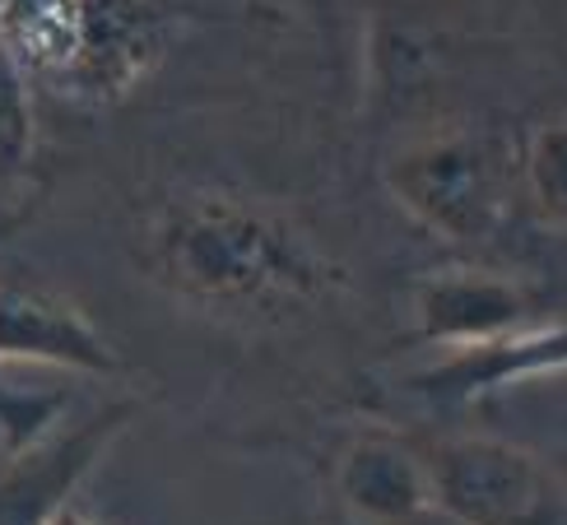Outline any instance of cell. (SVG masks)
<instances>
[{"label":"cell","instance_id":"obj_9","mask_svg":"<svg viewBox=\"0 0 567 525\" xmlns=\"http://www.w3.org/2000/svg\"><path fill=\"white\" fill-rule=\"evenodd\" d=\"M89 42L84 0H0V47L23 70H65Z\"/></svg>","mask_w":567,"mask_h":525},{"label":"cell","instance_id":"obj_4","mask_svg":"<svg viewBox=\"0 0 567 525\" xmlns=\"http://www.w3.org/2000/svg\"><path fill=\"white\" fill-rule=\"evenodd\" d=\"M135 400H107L84 419L52 423L29 446L0 461V525H47L75 503V488L93 474L116 437L131 428Z\"/></svg>","mask_w":567,"mask_h":525},{"label":"cell","instance_id":"obj_11","mask_svg":"<svg viewBox=\"0 0 567 525\" xmlns=\"http://www.w3.org/2000/svg\"><path fill=\"white\" fill-rule=\"evenodd\" d=\"M526 186L539 219L567 228V122H549L530 135L526 150Z\"/></svg>","mask_w":567,"mask_h":525},{"label":"cell","instance_id":"obj_5","mask_svg":"<svg viewBox=\"0 0 567 525\" xmlns=\"http://www.w3.org/2000/svg\"><path fill=\"white\" fill-rule=\"evenodd\" d=\"M0 363L116 377L122 358L75 302L33 270H0Z\"/></svg>","mask_w":567,"mask_h":525},{"label":"cell","instance_id":"obj_1","mask_svg":"<svg viewBox=\"0 0 567 525\" xmlns=\"http://www.w3.org/2000/svg\"><path fill=\"white\" fill-rule=\"evenodd\" d=\"M135 256L168 298L243 326L302 321L336 289V266L307 228L238 191H192L158 205Z\"/></svg>","mask_w":567,"mask_h":525},{"label":"cell","instance_id":"obj_12","mask_svg":"<svg viewBox=\"0 0 567 525\" xmlns=\"http://www.w3.org/2000/svg\"><path fill=\"white\" fill-rule=\"evenodd\" d=\"M61 414H65V395L61 391H23V387L0 381V446L6 451L29 446Z\"/></svg>","mask_w":567,"mask_h":525},{"label":"cell","instance_id":"obj_7","mask_svg":"<svg viewBox=\"0 0 567 525\" xmlns=\"http://www.w3.org/2000/svg\"><path fill=\"white\" fill-rule=\"evenodd\" d=\"M554 372H567V326H539V330L522 326L488 344L452 349L437 368H429L414 381V391L429 400L461 404V400H480L503 387H516V381H539Z\"/></svg>","mask_w":567,"mask_h":525},{"label":"cell","instance_id":"obj_2","mask_svg":"<svg viewBox=\"0 0 567 525\" xmlns=\"http://www.w3.org/2000/svg\"><path fill=\"white\" fill-rule=\"evenodd\" d=\"M391 200L446 243L484 247L512 214V177L484 135H433L386 163Z\"/></svg>","mask_w":567,"mask_h":525},{"label":"cell","instance_id":"obj_13","mask_svg":"<svg viewBox=\"0 0 567 525\" xmlns=\"http://www.w3.org/2000/svg\"><path fill=\"white\" fill-rule=\"evenodd\" d=\"M47 525H103V521L93 516V512H84L80 503H70V507H61L52 521H47Z\"/></svg>","mask_w":567,"mask_h":525},{"label":"cell","instance_id":"obj_6","mask_svg":"<svg viewBox=\"0 0 567 525\" xmlns=\"http://www.w3.org/2000/svg\"><path fill=\"white\" fill-rule=\"evenodd\" d=\"M414 317L423 340L446 349H470L522 330L530 317V302L507 275L446 270L414 289Z\"/></svg>","mask_w":567,"mask_h":525},{"label":"cell","instance_id":"obj_8","mask_svg":"<svg viewBox=\"0 0 567 525\" xmlns=\"http://www.w3.org/2000/svg\"><path fill=\"white\" fill-rule=\"evenodd\" d=\"M340 493L344 503L382 525H405L433 512V488H429V465L423 451L410 437L395 433H363L340 461Z\"/></svg>","mask_w":567,"mask_h":525},{"label":"cell","instance_id":"obj_10","mask_svg":"<svg viewBox=\"0 0 567 525\" xmlns=\"http://www.w3.org/2000/svg\"><path fill=\"white\" fill-rule=\"evenodd\" d=\"M33 99H29V80L23 65L0 47V182L19 177L33 158Z\"/></svg>","mask_w":567,"mask_h":525},{"label":"cell","instance_id":"obj_3","mask_svg":"<svg viewBox=\"0 0 567 525\" xmlns=\"http://www.w3.org/2000/svg\"><path fill=\"white\" fill-rule=\"evenodd\" d=\"M433 507L456 525H567V484L526 446L498 437L419 442Z\"/></svg>","mask_w":567,"mask_h":525}]
</instances>
